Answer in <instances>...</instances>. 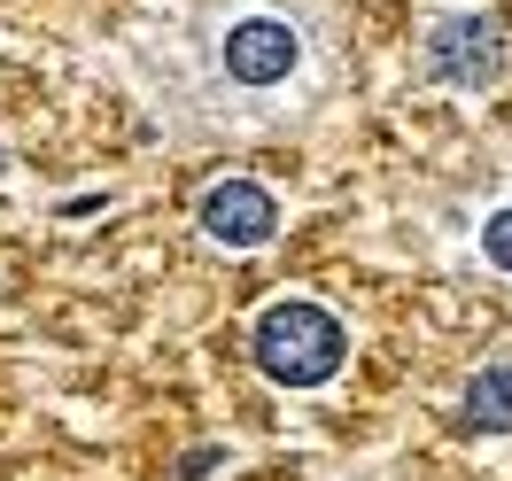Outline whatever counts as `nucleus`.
Returning a JSON list of instances; mask_svg holds the SVG:
<instances>
[{
	"instance_id": "20e7f679",
	"label": "nucleus",
	"mask_w": 512,
	"mask_h": 481,
	"mask_svg": "<svg viewBox=\"0 0 512 481\" xmlns=\"http://www.w3.org/2000/svg\"><path fill=\"white\" fill-rule=\"evenodd\" d=\"M295 63H303V39H295V24H280V16H241V24L225 32V78H233V86H280Z\"/></svg>"
},
{
	"instance_id": "423d86ee",
	"label": "nucleus",
	"mask_w": 512,
	"mask_h": 481,
	"mask_svg": "<svg viewBox=\"0 0 512 481\" xmlns=\"http://www.w3.org/2000/svg\"><path fill=\"white\" fill-rule=\"evenodd\" d=\"M481 257L497 264V272H512V202H505V210H489V225H481Z\"/></svg>"
},
{
	"instance_id": "39448f33",
	"label": "nucleus",
	"mask_w": 512,
	"mask_h": 481,
	"mask_svg": "<svg viewBox=\"0 0 512 481\" xmlns=\"http://www.w3.org/2000/svg\"><path fill=\"white\" fill-rule=\"evenodd\" d=\"M466 427H481V435H512V357L481 365L474 381H466Z\"/></svg>"
},
{
	"instance_id": "f257e3e1",
	"label": "nucleus",
	"mask_w": 512,
	"mask_h": 481,
	"mask_svg": "<svg viewBox=\"0 0 512 481\" xmlns=\"http://www.w3.org/2000/svg\"><path fill=\"white\" fill-rule=\"evenodd\" d=\"M249 350H256V365H264V381H280V388H326L334 373H342V357H350V334H342V319H334L326 303L288 295V303H272V311L256 319Z\"/></svg>"
},
{
	"instance_id": "7ed1b4c3",
	"label": "nucleus",
	"mask_w": 512,
	"mask_h": 481,
	"mask_svg": "<svg viewBox=\"0 0 512 481\" xmlns=\"http://www.w3.org/2000/svg\"><path fill=\"white\" fill-rule=\"evenodd\" d=\"M194 218H202V233L218 249H264L280 233V202H272V187H256V179H218V187L202 194Z\"/></svg>"
},
{
	"instance_id": "f03ea898",
	"label": "nucleus",
	"mask_w": 512,
	"mask_h": 481,
	"mask_svg": "<svg viewBox=\"0 0 512 481\" xmlns=\"http://www.w3.org/2000/svg\"><path fill=\"white\" fill-rule=\"evenodd\" d=\"M505 70V39H497V16H450L427 39V78L443 86H489Z\"/></svg>"
}]
</instances>
